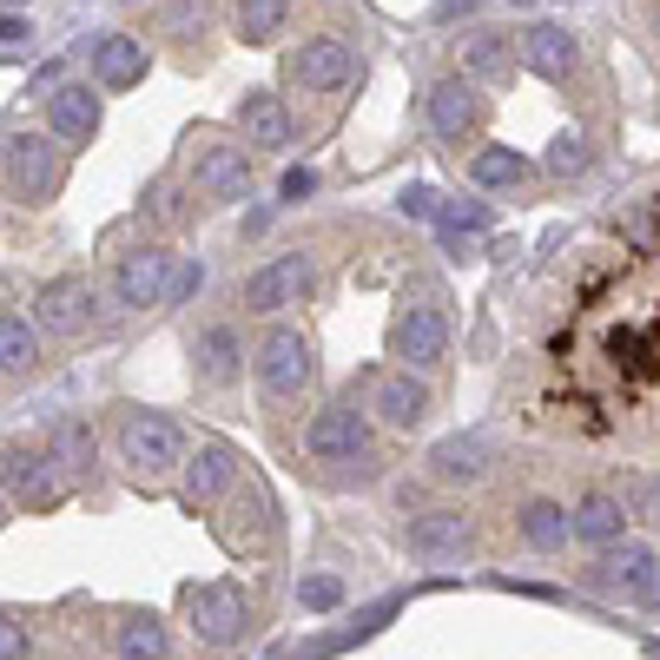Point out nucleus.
I'll use <instances>...</instances> for the list:
<instances>
[{
	"label": "nucleus",
	"instance_id": "nucleus-1",
	"mask_svg": "<svg viewBox=\"0 0 660 660\" xmlns=\"http://www.w3.org/2000/svg\"><path fill=\"white\" fill-rule=\"evenodd\" d=\"M529 416L555 436L660 443V218L569 284L535 350Z\"/></svg>",
	"mask_w": 660,
	"mask_h": 660
},
{
	"label": "nucleus",
	"instance_id": "nucleus-2",
	"mask_svg": "<svg viewBox=\"0 0 660 660\" xmlns=\"http://www.w3.org/2000/svg\"><path fill=\"white\" fill-rule=\"evenodd\" d=\"M178 456H185V443H178V430L165 423V416H145V410H126L119 416V463H126V476L132 483H165L172 469H178Z\"/></svg>",
	"mask_w": 660,
	"mask_h": 660
},
{
	"label": "nucleus",
	"instance_id": "nucleus-3",
	"mask_svg": "<svg viewBox=\"0 0 660 660\" xmlns=\"http://www.w3.org/2000/svg\"><path fill=\"white\" fill-rule=\"evenodd\" d=\"M59 178H66V159H59V145H46L40 132H20V139L7 145V192H13L20 205L53 198Z\"/></svg>",
	"mask_w": 660,
	"mask_h": 660
},
{
	"label": "nucleus",
	"instance_id": "nucleus-4",
	"mask_svg": "<svg viewBox=\"0 0 660 660\" xmlns=\"http://www.w3.org/2000/svg\"><path fill=\"white\" fill-rule=\"evenodd\" d=\"M251 628V595L238 582H212V588H192V635L212 641V648H231L245 641Z\"/></svg>",
	"mask_w": 660,
	"mask_h": 660
},
{
	"label": "nucleus",
	"instance_id": "nucleus-5",
	"mask_svg": "<svg viewBox=\"0 0 660 660\" xmlns=\"http://www.w3.org/2000/svg\"><path fill=\"white\" fill-rule=\"evenodd\" d=\"M251 357H258V383H264L271 397H304V390H311V370H317V364H311L304 331H271Z\"/></svg>",
	"mask_w": 660,
	"mask_h": 660
},
{
	"label": "nucleus",
	"instance_id": "nucleus-6",
	"mask_svg": "<svg viewBox=\"0 0 660 660\" xmlns=\"http://www.w3.org/2000/svg\"><path fill=\"white\" fill-rule=\"evenodd\" d=\"M397 357H403L410 370H436V364L450 357V317H443L436 297H416V304L397 317Z\"/></svg>",
	"mask_w": 660,
	"mask_h": 660
},
{
	"label": "nucleus",
	"instance_id": "nucleus-7",
	"mask_svg": "<svg viewBox=\"0 0 660 660\" xmlns=\"http://www.w3.org/2000/svg\"><path fill=\"white\" fill-rule=\"evenodd\" d=\"M291 79H297L304 93H337V86H350V79H357V53H350V40H344V33H317V40H304V53H291Z\"/></svg>",
	"mask_w": 660,
	"mask_h": 660
},
{
	"label": "nucleus",
	"instance_id": "nucleus-8",
	"mask_svg": "<svg viewBox=\"0 0 660 660\" xmlns=\"http://www.w3.org/2000/svg\"><path fill=\"white\" fill-rule=\"evenodd\" d=\"M304 450H311L317 463H357V456L370 450V430H364V416H357L350 403H331V410H317V416H311Z\"/></svg>",
	"mask_w": 660,
	"mask_h": 660
},
{
	"label": "nucleus",
	"instance_id": "nucleus-9",
	"mask_svg": "<svg viewBox=\"0 0 660 660\" xmlns=\"http://www.w3.org/2000/svg\"><path fill=\"white\" fill-rule=\"evenodd\" d=\"M311 291V264L291 251V258H271V264H258L251 278H245V304L258 311V317H271V311H284V304H297Z\"/></svg>",
	"mask_w": 660,
	"mask_h": 660
},
{
	"label": "nucleus",
	"instance_id": "nucleus-10",
	"mask_svg": "<svg viewBox=\"0 0 660 660\" xmlns=\"http://www.w3.org/2000/svg\"><path fill=\"white\" fill-rule=\"evenodd\" d=\"M112 291H119V304L126 311H145V304H165V291H172V251H132L126 264H119V278H112Z\"/></svg>",
	"mask_w": 660,
	"mask_h": 660
},
{
	"label": "nucleus",
	"instance_id": "nucleus-11",
	"mask_svg": "<svg viewBox=\"0 0 660 660\" xmlns=\"http://www.w3.org/2000/svg\"><path fill=\"white\" fill-rule=\"evenodd\" d=\"M602 582H608L621 602H635V608H660V555L654 549H621V555H608V562H602Z\"/></svg>",
	"mask_w": 660,
	"mask_h": 660
},
{
	"label": "nucleus",
	"instance_id": "nucleus-12",
	"mask_svg": "<svg viewBox=\"0 0 660 660\" xmlns=\"http://www.w3.org/2000/svg\"><path fill=\"white\" fill-rule=\"evenodd\" d=\"M430 126H436V139L463 145V139L483 126V93H476L469 79H443V86L430 93Z\"/></svg>",
	"mask_w": 660,
	"mask_h": 660
},
{
	"label": "nucleus",
	"instance_id": "nucleus-13",
	"mask_svg": "<svg viewBox=\"0 0 660 660\" xmlns=\"http://www.w3.org/2000/svg\"><path fill=\"white\" fill-rule=\"evenodd\" d=\"M33 317H40V331H53V337H79L86 317H93V291H86L79 278H53V284L33 297Z\"/></svg>",
	"mask_w": 660,
	"mask_h": 660
},
{
	"label": "nucleus",
	"instance_id": "nucleus-14",
	"mask_svg": "<svg viewBox=\"0 0 660 660\" xmlns=\"http://www.w3.org/2000/svg\"><path fill=\"white\" fill-rule=\"evenodd\" d=\"M0 483L26 502V509H53L59 496H66V483L53 476V456H33V450H13V456H0Z\"/></svg>",
	"mask_w": 660,
	"mask_h": 660
},
{
	"label": "nucleus",
	"instance_id": "nucleus-15",
	"mask_svg": "<svg viewBox=\"0 0 660 660\" xmlns=\"http://www.w3.org/2000/svg\"><path fill=\"white\" fill-rule=\"evenodd\" d=\"M403 542H410V555H423V562H456V555L469 549V522H463L456 509H430V516H416V522L403 529Z\"/></svg>",
	"mask_w": 660,
	"mask_h": 660
},
{
	"label": "nucleus",
	"instance_id": "nucleus-16",
	"mask_svg": "<svg viewBox=\"0 0 660 660\" xmlns=\"http://www.w3.org/2000/svg\"><path fill=\"white\" fill-rule=\"evenodd\" d=\"M192 178H198V192H212V198H245V192H251V159H245L238 145H205V152L192 159Z\"/></svg>",
	"mask_w": 660,
	"mask_h": 660
},
{
	"label": "nucleus",
	"instance_id": "nucleus-17",
	"mask_svg": "<svg viewBox=\"0 0 660 660\" xmlns=\"http://www.w3.org/2000/svg\"><path fill=\"white\" fill-rule=\"evenodd\" d=\"M522 59H529V73H542V79H569V73L582 66V46H575L569 26H529V33H522Z\"/></svg>",
	"mask_w": 660,
	"mask_h": 660
},
{
	"label": "nucleus",
	"instance_id": "nucleus-18",
	"mask_svg": "<svg viewBox=\"0 0 660 660\" xmlns=\"http://www.w3.org/2000/svg\"><path fill=\"white\" fill-rule=\"evenodd\" d=\"M93 73H99V86H112V93L139 86V79H145V40H132V33H106V40L93 46Z\"/></svg>",
	"mask_w": 660,
	"mask_h": 660
},
{
	"label": "nucleus",
	"instance_id": "nucleus-19",
	"mask_svg": "<svg viewBox=\"0 0 660 660\" xmlns=\"http://www.w3.org/2000/svg\"><path fill=\"white\" fill-rule=\"evenodd\" d=\"M423 410H430V390H423L410 370L377 377V416H383L390 430H416V423H423Z\"/></svg>",
	"mask_w": 660,
	"mask_h": 660
},
{
	"label": "nucleus",
	"instance_id": "nucleus-20",
	"mask_svg": "<svg viewBox=\"0 0 660 660\" xmlns=\"http://www.w3.org/2000/svg\"><path fill=\"white\" fill-rule=\"evenodd\" d=\"M46 126H53L59 139H93V132H99V99H93V86H59V93L46 99Z\"/></svg>",
	"mask_w": 660,
	"mask_h": 660
},
{
	"label": "nucleus",
	"instance_id": "nucleus-21",
	"mask_svg": "<svg viewBox=\"0 0 660 660\" xmlns=\"http://www.w3.org/2000/svg\"><path fill=\"white\" fill-rule=\"evenodd\" d=\"M238 126L251 132V145H291V112L278 93H245L238 99Z\"/></svg>",
	"mask_w": 660,
	"mask_h": 660
},
{
	"label": "nucleus",
	"instance_id": "nucleus-22",
	"mask_svg": "<svg viewBox=\"0 0 660 660\" xmlns=\"http://www.w3.org/2000/svg\"><path fill=\"white\" fill-rule=\"evenodd\" d=\"M569 522H575V535H582V542L608 549V542H621V529H628V502H621V496H582Z\"/></svg>",
	"mask_w": 660,
	"mask_h": 660
},
{
	"label": "nucleus",
	"instance_id": "nucleus-23",
	"mask_svg": "<svg viewBox=\"0 0 660 660\" xmlns=\"http://www.w3.org/2000/svg\"><path fill=\"white\" fill-rule=\"evenodd\" d=\"M430 469H436L443 483H469V476L489 469V443H483V436H450V443L430 450Z\"/></svg>",
	"mask_w": 660,
	"mask_h": 660
},
{
	"label": "nucleus",
	"instance_id": "nucleus-24",
	"mask_svg": "<svg viewBox=\"0 0 660 660\" xmlns=\"http://www.w3.org/2000/svg\"><path fill=\"white\" fill-rule=\"evenodd\" d=\"M225 483H231V450H225V443H198V456H192V476H185V502L198 509V502H212Z\"/></svg>",
	"mask_w": 660,
	"mask_h": 660
},
{
	"label": "nucleus",
	"instance_id": "nucleus-25",
	"mask_svg": "<svg viewBox=\"0 0 660 660\" xmlns=\"http://www.w3.org/2000/svg\"><path fill=\"white\" fill-rule=\"evenodd\" d=\"M192 357H198V377H205V383H231V377H238V331H231V324H212Z\"/></svg>",
	"mask_w": 660,
	"mask_h": 660
},
{
	"label": "nucleus",
	"instance_id": "nucleus-26",
	"mask_svg": "<svg viewBox=\"0 0 660 660\" xmlns=\"http://www.w3.org/2000/svg\"><path fill=\"white\" fill-rule=\"evenodd\" d=\"M522 535H529L535 549H562V542L575 535V522H569V509H555V502H529V509H522Z\"/></svg>",
	"mask_w": 660,
	"mask_h": 660
},
{
	"label": "nucleus",
	"instance_id": "nucleus-27",
	"mask_svg": "<svg viewBox=\"0 0 660 660\" xmlns=\"http://www.w3.org/2000/svg\"><path fill=\"white\" fill-rule=\"evenodd\" d=\"M33 357H40L33 324L13 317V311H0V370H33Z\"/></svg>",
	"mask_w": 660,
	"mask_h": 660
},
{
	"label": "nucleus",
	"instance_id": "nucleus-28",
	"mask_svg": "<svg viewBox=\"0 0 660 660\" xmlns=\"http://www.w3.org/2000/svg\"><path fill=\"white\" fill-rule=\"evenodd\" d=\"M119 660H165V628L152 615H126L119 621Z\"/></svg>",
	"mask_w": 660,
	"mask_h": 660
},
{
	"label": "nucleus",
	"instance_id": "nucleus-29",
	"mask_svg": "<svg viewBox=\"0 0 660 660\" xmlns=\"http://www.w3.org/2000/svg\"><path fill=\"white\" fill-rule=\"evenodd\" d=\"M469 172H476V185H489V192H502V185H522V178H529V165H522L509 145H483Z\"/></svg>",
	"mask_w": 660,
	"mask_h": 660
},
{
	"label": "nucleus",
	"instance_id": "nucleus-30",
	"mask_svg": "<svg viewBox=\"0 0 660 660\" xmlns=\"http://www.w3.org/2000/svg\"><path fill=\"white\" fill-rule=\"evenodd\" d=\"M53 456L66 476H93V430L86 423H59L53 430Z\"/></svg>",
	"mask_w": 660,
	"mask_h": 660
},
{
	"label": "nucleus",
	"instance_id": "nucleus-31",
	"mask_svg": "<svg viewBox=\"0 0 660 660\" xmlns=\"http://www.w3.org/2000/svg\"><path fill=\"white\" fill-rule=\"evenodd\" d=\"M291 0H238V40H271L284 26Z\"/></svg>",
	"mask_w": 660,
	"mask_h": 660
},
{
	"label": "nucleus",
	"instance_id": "nucleus-32",
	"mask_svg": "<svg viewBox=\"0 0 660 660\" xmlns=\"http://www.w3.org/2000/svg\"><path fill=\"white\" fill-rule=\"evenodd\" d=\"M463 73H509V46H502V33H469L463 40Z\"/></svg>",
	"mask_w": 660,
	"mask_h": 660
},
{
	"label": "nucleus",
	"instance_id": "nucleus-33",
	"mask_svg": "<svg viewBox=\"0 0 660 660\" xmlns=\"http://www.w3.org/2000/svg\"><path fill=\"white\" fill-rule=\"evenodd\" d=\"M297 602H304L311 615H324V608H337V602H344V582H337V575H311V582L297 588Z\"/></svg>",
	"mask_w": 660,
	"mask_h": 660
},
{
	"label": "nucleus",
	"instance_id": "nucleus-34",
	"mask_svg": "<svg viewBox=\"0 0 660 660\" xmlns=\"http://www.w3.org/2000/svg\"><path fill=\"white\" fill-rule=\"evenodd\" d=\"M397 212H403V218H443V205H436L430 185H403V192H397Z\"/></svg>",
	"mask_w": 660,
	"mask_h": 660
},
{
	"label": "nucleus",
	"instance_id": "nucleus-35",
	"mask_svg": "<svg viewBox=\"0 0 660 660\" xmlns=\"http://www.w3.org/2000/svg\"><path fill=\"white\" fill-rule=\"evenodd\" d=\"M443 225H450V245H456L463 231H483V225H489V212H483L476 198H463V205H450V212H443Z\"/></svg>",
	"mask_w": 660,
	"mask_h": 660
},
{
	"label": "nucleus",
	"instance_id": "nucleus-36",
	"mask_svg": "<svg viewBox=\"0 0 660 660\" xmlns=\"http://www.w3.org/2000/svg\"><path fill=\"white\" fill-rule=\"evenodd\" d=\"M26 654H33V635L13 615H0V660H26Z\"/></svg>",
	"mask_w": 660,
	"mask_h": 660
},
{
	"label": "nucleus",
	"instance_id": "nucleus-37",
	"mask_svg": "<svg viewBox=\"0 0 660 660\" xmlns=\"http://www.w3.org/2000/svg\"><path fill=\"white\" fill-rule=\"evenodd\" d=\"M549 165H555V172H582V165H588V145L569 132V139H555V145H549Z\"/></svg>",
	"mask_w": 660,
	"mask_h": 660
},
{
	"label": "nucleus",
	"instance_id": "nucleus-38",
	"mask_svg": "<svg viewBox=\"0 0 660 660\" xmlns=\"http://www.w3.org/2000/svg\"><path fill=\"white\" fill-rule=\"evenodd\" d=\"M198 284H205V271H198V264H178V271H172V291H165V304H185Z\"/></svg>",
	"mask_w": 660,
	"mask_h": 660
},
{
	"label": "nucleus",
	"instance_id": "nucleus-39",
	"mask_svg": "<svg viewBox=\"0 0 660 660\" xmlns=\"http://www.w3.org/2000/svg\"><path fill=\"white\" fill-rule=\"evenodd\" d=\"M311 192H317V178H311L304 165H297V172H284V205H297V198H311Z\"/></svg>",
	"mask_w": 660,
	"mask_h": 660
},
{
	"label": "nucleus",
	"instance_id": "nucleus-40",
	"mask_svg": "<svg viewBox=\"0 0 660 660\" xmlns=\"http://www.w3.org/2000/svg\"><path fill=\"white\" fill-rule=\"evenodd\" d=\"M0 40H26V20H13V13H0Z\"/></svg>",
	"mask_w": 660,
	"mask_h": 660
},
{
	"label": "nucleus",
	"instance_id": "nucleus-41",
	"mask_svg": "<svg viewBox=\"0 0 660 660\" xmlns=\"http://www.w3.org/2000/svg\"><path fill=\"white\" fill-rule=\"evenodd\" d=\"M0 522H7V502H0Z\"/></svg>",
	"mask_w": 660,
	"mask_h": 660
},
{
	"label": "nucleus",
	"instance_id": "nucleus-42",
	"mask_svg": "<svg viewBox=\"0 0 660 660\" xmlns=\"http://www.w3.org/2000/svg\"><path fill=\"white\" fill-rule=\"evenodd\" d=\"M516 7H529V0H516Z\"/></svg>",
	"mask_w": 660,
	"mask_h": 660
}]
</instances>
